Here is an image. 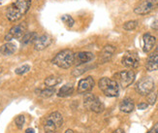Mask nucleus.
Segmentation results:
<instances>
[{
	"label": "nucleus",
	"instance_id": "nucleus-1",
	"mask_svg": "<svg viewBox=\"0 0 158 133\" xmlns=\"http://www.w3.org/2000/svg\"><path fill=\"white\" fill-rule=\"evenodd\" d=\"M31 0H15L6 9V18L12 23L18 22L29 11Z\"/></svg>",
	"mask_w": 158,
	"mask_h": 133
},
{
	"label": "nucleus",
	"instance_id": "nucleus-2",
	"mask_svg": "<svg viewBox=\"0 0 158 133\" xmlns=\"http://www.w3.org/2000/svg\"><path fill=\"white\" fill-rule=\"evenodd\" d=\"M74 57L75 54L72 50H63L59 52L52 59V63L56 65L59 68L62 69H68L74 64Z\"/></svg>",
	"mask_w": 158,
	"mask_h": 133
},
{
	"label": "nucleus",
	"instance_id": "nucleus-3",
	"mask_svg": "<svg viewBox=\"0 0 158 133\" xmlns=\"http://www.w3.org/2000/svg\"><path fill=\"white\" fill-rule=\"evenodd\" d=\"M98 86L99 88L102 90V92L109 97H115L118 95V92H119L118 85L113 79L107 78V77L101 78L98 83Z\"/></svg>",
	"mask_w": 158,
	"mask_h": 133
},
{
	"label": "nucleus",
	"instance_id": "nucleus-4",
	"mask_svg": "<svg viewBox=\"0 0 158 133\" xmlns=\"http://www.w3.org/2000/svg\"><path fill=\"white\" fill-rule=\"evenodd\" d=\"M63 123V118L58 112H53L48 116L44 121V129L46 132L57 131Z\"/></svg>",
	"mask_w": 158,
	"mask_h": 133
},
{
	"label": "nucleus",
	"instance_id": "nucleus-5",
	"mask_svg": "<svg viewBox=\"0 0 158 133\" xmlns=\"http://www.w3.org/2000/svg\"><path fill=\"white\" fill-rule=\"evenodd\" d=\"M84 105L87 110L92 111L94 113H102L105 109L104 104H103L98 97L94 95L93 93L85 94V99H84Z\"/></svg>",
	"mask_w": 158,
	"mask_h": 133
},
{
	"label": "nucleus",
	"instance_id": "nucleus-6",
	"mask_svg": "<svg viewBox=\"0 0 158 133\" xmlns=\"http://www.w3.org/2000/svg\"><path fill=\"white\" fill-rule=\"evenodd\" d=\"M114 77V81L118 83V85L123 88H125L134 82L135 73L132 70H126V71H121L116 73Z\"/></svg>",
	"mask_w": 158,
	"mask_h": 133
},
{
	"label": "nucleus",
	"instance_id": "nucleus-7",
	"mask_svg": "<svg viewBox=\"0 0 158 133\" xmlns=\"http://www.w3.org/2000/svg\"><path fill=\"white\" fill-rule=\"evenodd\" d=\"M154 88V82L152 77H143L136 86V90L141 95H148Z\"/></svg>",
	"mask_w": 158,
	"mask_h": 133
},
{
	"label": "nucleus",
	"instance_id": "nucleus-8",
	"mask_svg": "<svg viewBox=\"0 0 158 133\" xmlns=\"http://www.w3.org/2000/svg\"><path fill=\"white\" fill-rule=\"evenodd\" d=\"M26 23H20L15 26H13L8 31V33L5 35V41L10 42L13 39H22V37L26 33Z\"/></svg>",
	"mask_w": 158,
	"mask_h": 133
},
{
	"label": "nucleus",
	"instance_id": "nucleus-9",
	"mask_svg": "<svg viewBox=\"0 0 158 133\" xmlns=\"http://www.w3.org/2000/svg\"><path fill=\"white\" fill-rule=\"evenodd\" d=\"M158 7V0H143L134 9L137 15H147Z\"/></svg>",
	"mask_w": 158,
	"mask_h": 133
},
{
	"label": "nucleus",
	"instance_id": "nucleus-10",
	"mask_svg": "<svg viewBox=\"0 0 158 133\" xmlns=\"http://www.w3.org/2000/svg\"><path fill=\"white\" fill-rule=\"evenodd\" d=\"M121 63L127 68H137L140 64V58L138 57V54L134 52H127L124 54V55L122 57Z\"/></svg>",
	"mask_w": 158,
	"mask_h": 133
},
{
	"label": "nucleus",
	"instance_id": "nucleus-11",
	"mask_svg": "<svg viewBox=\"0 0 158 133\" xmlns=\"http://www.w3.org/2000/svg\"><path fill=\"white\" fill-rule=\"evenodd\" d=\"M52 43V37L51 35L46 33L38 36L35 39V41L33 42V46L36 51H43L49 47Z\"/></svg>",
	"mask_w": 158,
	"mask_h": 133
},
{
	"label": "nucleus",
	"instance_id": "nucleus-12",
	"mask_svg": "<svg viewBox=\"0 0 158 133\" xmlns=\"http://www.w3.org/2000/svg\"><path fill=\"white\" fill-rule=\"evenodd\" d=\"M94 84L95 83L92 77H86V78L81 80L78 85V92L81 94L90 92L94 87Z\"/></svg>",
	"mask_w": 158,
	"mask_h": 133
},
{
	"label": "nucleus",
	"instance_id": "nucleus-13",
	"mask_svg": "<svg viewBox=\"0 0 158 133\" xmlns=\"http://www.w3.org/2000/svg\"><path fill=\"white\" fill-rule=\"evenodd\" d=\"M94 58L93 54L89 53V52H80L75 54L74 57V64L80 66L82 64H85L87 62L91 61Z\"/></svg>",
	"mask_w": 158,
	"mask_h": 133
},
{
	"label": "nucleus",
	"instance_id": "nucleus-14",
	"mask_svg": "<svg viewBox=\"0 0 158 133\" xmlns=\"http://www.w3.org/2000/svg\"><path fill=\"white\" fill-rule=\"evenodd\" d=\"M115 52V48L112 45H107L103 48V50L100 53L99 55V61L101 63H105L108 62L110 59L113 58V55Z\"/></svg>",
	"mask_w": 158,
	"mask_h": 133
},
{
	"label": "nucleus",
	"instance_id": "nucleus-15",
	"mask_svg": "<svg viewBox=\"0 0 158 133\" xmlns=\"http://www.w3.org/2000/svg\"><path fill=\"white\" fill-rule=\"evenodd\" d=\"M143 52H145V53H149L154 48V46H155L156 38L154 36H152V34L147 33V34L143 35Z\"/></svg>",
	"mask_w": 158,
	"mask_h": 133
},
{
	"label": "nucleus",
	"instance_id": "nucleus-16",
	"mask_svg": "<svg viewBox=\"0 0 158 133\" xmlns=\"http://www.w3.org/2000/svg\"><path fill=\"white\" fill-rule=\"evenodd\" d=\"M17 51V47L14 43L11 42H7V43L3 44L2 46H0V54L4 55V57H9L12 55L13 54H15Z\"/></svg>",
	"mask_w": 158,
	"mask_h": 133
},
{
	"label": "nucleus",
	"instance_id": "nucleus-17",
	"mask_svg": "<svg viewBox=\"0 0 158 133\" xmlns=\"http://www.w3.org/2000/svg\"><path fill=\"white\" fill-rule=\"evenodd\" d=\"M146 67L147 70L149 72L158 70V54H153L152 55H149L147 60Z\"/></svg>",
	"mask_w": 158,
	"mask_h": 133
},
{
	"label": "nucleus",
	"instance_id": "nucleus-18",
	"mask_svg": "<svg viewBox=\"0 0 158 133\" xmlns=\"http://www.w3.org/2000/svg\"><path fill=\"white\" fill-rule=\"evenodd\" d=\"M119 109L123 113H131L134 110V102L131 98H124L119 104Z\"/></svg>",
	"mask_w": 158,
	"mask_h": 133
},
{
	"label": "nucleus",
	"instance_id": "nucleus-19",
	"mask_svg": "<svg viewBox=\"0 0 158 133\" xmlns=\"http://www.w3.org/2000/svg\"><path fill=\"white\" fill-rule=\"evenodd\" d=\"M37 37H38L37 32H34V31L26 32L22 37V39H20V42H22L23 45H29V44L33 43Z\"/></svg>",
	"mask_w": 158,
	"mask_h": 133
},
{
	"label": "nucleus",
	"instance_id": "nucleus-20",
	"mask_svg": "<svg viewBox=\"0 0 158 133\" xmlns=\"http://www.w3.org/2000/svg\"><path fill=\"white\" fill-rule=\"evenodd\" d=\"M73 92H74V87L71 85H65L60 88L57 95L59 97H67L70 96Z\"/></svg>",
	"mask_w": 158,
	"mask_h": 133
},
{
	"label": "nucleus",
	"instance_id": "nucleus-21",
	"mask_svg": "<svg viewBox=\"0 0 158 133\" xmlns=\"http://www.w3.org/2000/svg\"><path fill=\"white\" fill-rule=\"evenodd\" d=\"M45 86L47 88H54L59 83H61V78L56 76H50L45 80Z\"/></svg>",
	"mask_w": 158,
	"mask_h": 133
},
{
	"label": "nucleus",
	"instance_id": "nucleus-22",
	"mask_svg": "<svg viewBox=\"0 0 158 133\" xmlns=\"http://www.w3.org/2000/svg\"><path fill=\"white\" fill-rule=\"evenodd\" d=\"M37 92H39L38 94L41 96V97H44V98H48V97H51L53 95V93L56 92V90H54V88H47L45 89H41V90H37Z\"/></svg>",
	"mask_w": 158,
	"mask_h": 133
},
{
	"label": "nucleus",
	"instance_id": "nucleus-23",
	"mask_svg": "<svg viewBox=\"0 0 158 133\" xmlns=\"http://www.w3.org/2000/svg\"><path fill=\"white\" fill-rule=\"evenodd\" d=\"M137 26H138V22L137 20H129V22H126L123 24V28L127 31H131L134 30Z\"/></svg>",
	"mask_w": 158,
	"mask_h": 133
},
{
	"label": "nucleus",
	"instance_id": "nucleus-24",
	"mask_svg": "<svg viewBox=\"0 0 158 133\" xmlns=\"http://www.w3.org/2000/svg\"><path fill=\"white\" fill-rule=\"evenodd\" d=\"M25 122V118L23 115H19L16 118H15V123L17 125V127L19 129H22L23 127V124Z\"/></svg>",
	"mask_w": 158,
	"mask_h": 133
},
{
	"label": "nucleus",
	"instance_id": "nucleus-25",
	"mask_svg": "<svg viewBox=\"0 0 158 133\" xmlns=\"http://www.w3.org/2000/svg\"><path fill=\"white\" fill-rule=\"evenodd\" d=\"M29 70H30V66L28 64H24V65H22L20 67L17 68L15 72L17 75H23V74L28 72Z\"/></svg>",
	"mask_w": 158,
	"mask_h": 133
},
{
	"label": "nucleus",
	"instance_id": "nucleus-26",
	"mask_svg": "<svg viewBox=\"0 0 158 133\" xmlns=\"http://www.w3.org/2000/svg\"><path fill=\"white\" fill-rule=\"evenodd\" d=\"M62 22H63L67 26H69V27H72V26L74 25V24H75L74 19H73L71 16H69V15H64V16L62 17Z\"/></svg>",
	"mask_w": 158,
	"mask_h": 133
},
{
	"label": "nucleus",
	"instance_id": "nucleus-27",
	"mask_svg": "<svg viewBox=\"0 0 158 133\" xmlns=\"http://www.w3.org/2000/svg\"><path fill=\"white\" fill-rule=\"evenodd\" d=\"M156 97H157V95H156L155 92H153V90H152V92H149V93L148 94V97H147L148 104H152V105L154 104L155 101H156Z\"/></svg>",
	"mask_w": 158,
	"mask_h": 133
},
{
	"label": "nucleus",
	"instance_id": "nucleus-28",
	"mask_svg": "<svg viewBox=\"0 0 158 133\" xmlns=\"http://www.w3.org/2000/svg\"><path fill=\"white\" fill-rule=\"evenodd\" d=\"M148 133H158V123H155Z\"/></svg>",
	"mask_w": 158,
	"mask_h": 133
},
{
	"label": "nucleus",
	"instance_id": "nucleus-29",
	"mask_svg": "<svg viewBox=\"0 0 158 133\" xmlns=\"http://www.w3.org/2000/svg\"><path fill=\"white\" fill-rule=\"evenodd\" d=\"M152 28L154 29V30H157L158 29V19H155L152 24Z\"/></svg>",
	"mask_w": 158,
	"mask_h": 133
},
{
	"label": "nucleus",
	"instance_id": "nucleus-30",
	"mask_svg": "<svg viewBox=\"0 0 158 133\" xmlns=\"http://www.w3.org/2000/svg\"><path fill=\"white\" fill-rule=\"evenodd\" d=\"M147 108H148V104L147 103H141V104L138 105V109H140V110H145Z\"/></svg>",
	"mask_w": 158,
	"mask_h": 133
},
{
	"label": "nucleus",
	"instance_id": "nucleus-31",
	"mask_svg": "<svg viewBox=\"0 0 158 133\" xmlns=\"http://www.w3.org/2000/svg\"><path fill=\"white\" fill-rule=\"evenodd\" d=\"M25 133H35V131H34L33 128H27L25 130Z\"/></svg>",
	"mask_w": 158,
	"mask_h": 133
},
{
	"label": "nucleus",
	"instance_id": "nucleus-32",
	"mask_svg": "<svg viewBox=\"0 0 158 133\" xmlns=\"http://www.w3.org/2000/svg\"><path fill=\"white\" fill-rule=\"evenodd\" d=\"M113 133H123V131H122L121 129H118V130H115V131L113 132Z\"/></svg>",
	"mask_w": 158,
	"mask_h": 133
},
{
	"label": "nucleus",
	"instance_id": "nucleus-33",
	"mask_svg": "<svg viewBox=\"0 0 158 133\" xmlns=\"http://www.w3.org/2000/svg\"><path fill=\"white\" fill-rule=\"evenodd\" d=\"M64 133H74V132H73V130H71V129H68V130H66Z\"/></svg>",
	"mask_w": 158,
	"mask_h": 133
},
{
	"label": "nucleus",
	"instance_id": "nucleus-34",
	"mask_svg": "<svg viewBox=\"0 0 158 133\" xmlns=\"http://www.w3.org/2000/svg\"><path fill=\"white\" fill-rule=\"evenodd\" d=\"M46 133H56V131H49V132H46Z\"/></svg>",
	"mask_w": 158,
	"mask_h": 133
},
{
	"label": "nucleus",
	"instance_id": "nucleus-35",
	"mask_svg": "<svg viewBox=\"0 0 158 133\" xmlns=\"http://www.w3.org/2000/svg\"><path fill=\"white\" fill-rule=\"evenodd\" d=\"M1 73H2V68L0 67V74H1Z\"/></svg>",
	"mask_w": 158,
	"mask_h": 133
},
{
	"label": "nucleus",
	"instance_id": "nucleus-36",
	"mask_svg": "<svg viewBox=\"0 0 158 133\" xmlns=\"http://www.w3.org/2000/svg\"><path fill=\"white\" fill-rule=\"evenodd\" d=\"M157 51H158V48H157Z\"/></svg>",
	"mask_w": 158,
	"mask_h": 133
}]
</instances>
